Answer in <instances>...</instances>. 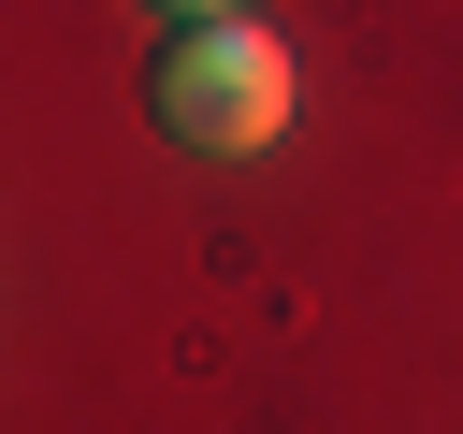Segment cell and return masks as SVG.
<instances>
[{"instance_id": "cell-2", "label": "cell", "mask_w": 463, "mask_h": 434, "mask_svg": "<svg viewBox=\"0 0 463 434\" xmlns=\"http://www.w3.org/2000/svg\"><path fill=\"white\" fill-rule=\"evenodd\" d=\"M159 14H174V29H188V14H232V0H159Z\"/></svg>"}, {"instance_id": "cell-1", "label": "cell", "mask_w": 463, "mask_h": 434, "mask_svg": "<svg viewBox=\"0 0 463 434\" xmlns=\"http://www.w3.org/2000/svg\"><path fill=\"white\" fill-rule=\"evenodd\" d=\"M145 116L203 159H260L289 130V43L260 14H188L159 58H145Z\"/></svg>"}]
</instances>
